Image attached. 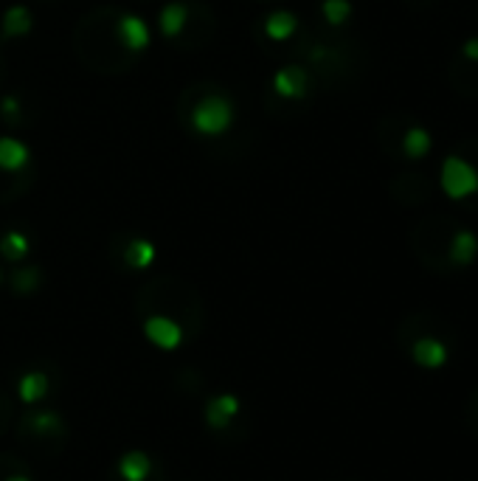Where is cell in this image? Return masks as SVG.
<instances>
[{
	"label": "cell",
	"mask_w": 478,
	"mask_h": 481,
	"mask_svg": "<svg viewBox=\"0 0 478 481\" xmlns=\"http://www.w3.org/2000/svg\"><path fill=\"white\" fill-rule=\"evenodd\" d=\"M136 310L141 318H169L175 321L186 341L200 335L205 321V304L189 282L158 276L147 282L136 296Z\"/></svg>",
	"instance_id": "1"
},
{
	"label": "cell",
	"mask_w": 478,
	"mask_h": 481,
	"mask_svg": "<svg viewBox=\"0 0 478 481\" xmlns=\"http://www.w3.org/2000/svg\"><path fill=\"white\" fill-rule=\"evenodd\" d=\"M445 321L431 313H414L397 326V343L403 352L423 369H439L450 355V343L445 341Z\"/></svg>",
	"instance_id": "2"
},
{
	"label": "cell",
	"mask_w": 478,
	"mask_h": 481,
	"mask_svg": "<svg viewBox=\"0 0 478 481\" xmlns=\"http://www.w3.org/2000/svg\"><path fill=\"white\" fill-rule=\"evenodd\" d=\"M17 436H21L23 445L34 448L37 453H60L68 436V426L60 414L54 411H37L23 417L21 428H17Z\"/></svg>",
	"instance_id": "3"
},
{
	"label": "cell",
	"mask_w": 478,
	"mask_h": 481,
	"mask_svg": "<svg viewBox=\"0 0 478 481\" xmlns=\"http://www.w3.org/2000/svg\"><path fill=\"white\" fill-rule=\"evenodd\" d=\"M234 122V105L225 99V96H205L197 102V107L191 110V124L203 136H222V132L231 127Z\"/></svg>",
	"instance_id": "4"
},
{
	"label": "cell",
	"mask_w": 478,
	"mask_h": 481,
	"mask_svg": "<svg viewBox=\"0 0 478 481\" xmlns=\"http://www.w3.org/2000/svg\"><path fill=\"white\" fill-rule=\"evenodd\" d=\"M110 481H164L155 459L144 451H127L116 465H113Z\"/></svg>",
	"instance_id": "5"
},
{
	"label": "cell",
	"mask_w": 478,
	"mask_h": 481,
	"mask_svg": "<svg viewBox=\"0 0 478 481\" xmlns=\"http://www.w3.org/2000/svg\"><path fill=\"white\" fill-rule=\"evenodd\" d=\"M442 189L448 191V198L458 200V198H467L478 189V175L475 169L462 161V158H448L445 166H442Z\"/></svg>",
	"instance_id": "6"
},
{
	"label": "cell",
	"mask_w": 478,
	"mask_h": 481,
	"mask_svg": "<svg viewBox=\"0 0 478 481\" xmlns=\"http://www.w3.org/2000/svg\"><path fill=\"white\" fill-rule=\"evenodd\" d=\"M144 335L158 346V350H178V346L186 341L183 330L169 318H144Z\"/></svg>",
	"instance_id": "7"
},
{
	"label": "cell",
	"mask_w": 478,
	"mask_h": 481,
	"mask_svg": "<svg viewBox=\"0 0 478 481\" xmlns=\"http://www.w3.org/2000/svg\"><path fill=\"white\" fill-rule=\"evenodd\" d=\"M113 31H116L119 43L127 51H144L149 46V29L136 14H122L116 21V26H113Z\"/></svg>",
	"instance_id": "8"
},
{
	"label": "cell",
	"mask_w": 478,
	"mask_h": 481,
	"mask_svg": "<svg viewBox=\"0 0 478 481\" xmlns=\"http://www.w3.org/2000/svg\"><path fill=\"white\" fill-rule=\"evenodd\" d=\"M237 414H239V400L234 394H217L205 402V422L214 431L228 428V422H231Z\"/></svg>",
	"instance_id": "9"
},
{
	"label": "cell",
	"mask_w": 478,
	"mask_h": 481,
	"mask_svg": "<svg viewBox=\"0 0 478 481\" xmlns=\"http://www.w3.org/2000/svg\"><path fill=\"white\" fill-rule=\"evenodd\" d=\"M273 88L279 96H287V99H301L307 93V71L298 65H287L273 76Z\"/></svg>",
	"instance_id": "10"
},
{
	"label": "cell",
	"mask_w": 478,
	"mask_h": 481,
	"mask_svg": "<svg viewBox=\"0 0 478 481\" xmlns=\"http://www.w3.org/2000/svg\"><path fill=\"white\" fill-rule=\"evenodd\" d=\"M29 158H31V149L23 141L9 139V136L0 139V169H4V172L23 169L29 164Z\"/></svg>",
	"instance_id": "11"
},
{
	"label": "cell",
	"mask_w": 478,
	"mask_h": 481,
	"mask_svg": "<svg viewBox=\"0 0 478 481\" xmlns=\"http://www.w3.org/2000/svg\"><path fill=\"white\" fill-rule=\"evenodd\" d=\"M189 26V6L186 4H169L158 14V29L164 37H178Z\"/></svg>",
	"instance_id": "12"
},
{
	"label": "cell",
	"mask_w": 478,
	"mask_h": 481,
	"mask_svg": "<svg viewBox=\"0 0 478 481\" xmlns=\"http://www.w3.org/2000/svg\"><path fill=\"white\" fill-rule=\"evenodd\" d=\"M152 262H155V245H152L149 240H130L127 248H124V265L132 267V271H144V267H149Z\"/></svg>",
	"instance_id": "13"
},
{
	"label": "cell",
	"mask_w": 478,
	"mask_h": 481,
	"mask_svg": "<svg viewBox=\"0 0 478 481\" xmlns=\"http://www.w3.org/2000/svg\"><path fill=\"white\" fill-rule=\"evenodd\" d=\"M475 254H478V240L470 234V231H458L448 245V259L453 265H470L475 259Z\"/></svg>",
	"instance_id": "14"
},
{
	"label": "cell",
	"mask_w": 478,
	"mask_h": 481,
	"mask_svg": "<svg viewBox=\"0 0 478 481\" xmlns=\"http://www.w3.org/2000/svg\"><path fill=\"white\" fill-rule=\"evenodd\" d=\"M298 21H296V14L290 12H273L271 17H267V23H264V31L271 40H287L293 31H296Z\"/></svg>",
	"instance_id": "15"
},
{
	"label": "cell",
	"mask_w": 478,
	"mask_h": 481,
	"mask_svg": "<svg viewBox=\"0 0 478 481\" xmlns=\"http://www.w3.org/2000/svg\"><path fill=\"white\" fill-rule=\"evenodd\" d=\"M31 31V12L26 6H12L4 14V34L6 37H21Z\"/></svg>",
	"instance_id": "16"
},
{
	"label": "cell",
	"mask_w": 478,
	"mask_h": 481,
	"mask_svg": "<svg viewBox=\"0 0 478 481\" xmlns=\"http://www.w3.org/2000/svg\"><path fill=\"white\" fill-rule=\"evenodd\" d=\"M48 394V375L46 372H29L21 380V397L26 402H37Z\"/></svg>",
	"instance_id": "17"
},
{
	"label": "cell",
	"mask_w": 478,
	"mask_h": 481,
	"mask_svg": "<svg viewBox=\"0 0 478 481\" xmlns=\"http://www.w3.org/2000/svg\"><path fill=\"white\" fill-rule=\"evenodd\" d=\"M0 254H4L6 259H12V262L23 259L29 254L26 234H21V231H9V234H4V240H0Z\"/></svg>",
	"instance_id": "18"
},
{
	"label": "cell",
	"mask_w": 478,
	"mask_h": 481,
	"mask_svg": "<svg viewBox=\"0 0 478 481\" xmlns=\"http://www.w3.org/2000/svg\"><path fill=\"white\" fill-rule=\"evenodd\" d=\"M403 147H406V156H408V158H425L428 149H431V136H428L425 130L414 127V130L406 132Z\"/></svg>",
	"instance_id": "19"
},
{
	"label": "cell",
	"mask_w": 478,
	"mask_h": 481,
	"mask_svg": "<svg viewBox=\"0 0 478 481\" xmlns=\"http://www.w3.org/2000/svg\"><path fill=\"white\" fill-rule=\"evenodd\" d=\"M0 481H31L23 459H17L12 453L0 456Z\"/></svg>",
	"instance_id": "20"
},
{
	"label": "cell",
	"mask_w": 478,
	"mask_h": 481,
	"mask_svg": "<svg viewBox=\"0 0 478 481\" xmlns=\"http://www.w3.org/2000/svg\"><path fill=\"white\" fill-rule=\"evenodd\" d=\"M40 284V267H23L12 276V291L14 293H31Z\"/></svg>",
	"instance_id": "21"
},
{
	"label": "cell",
	"mask_w": 478,
	"mask_h": 481,
	"mask_svg": "<svg viewBox=\"0 0 478 481\" xmlns=\"http://www.w3.org/2000/svg\"><path fill=\"white\" fill-rule=\"evenodd\" d=\"M321 9H323V17H327L332 26H340V23L352 14L349 0H323Z\"/></svg>",
	"instance_id": "22"
},
{
	"label": "cell",
	"mask_w": 478,
	"mask_h": 481,
	"mask_svg": "<svg viewBox=\"0 0 478 481\" xmlns=\"http://www.w3.org/2000/svg\"><path fill=\"white\" fill-rule=\"evenodd\" d=\"M465 54L470 56V60H478V40H470V43H465Z\"/></svg>",
	"instance_id": "23"
},
{
	"label": "cell",
	"mask_w": 478,
	"mask_h": 481,
	"mask_svg": "<svg viewBox=\"0 0 478 481\" xmlns=\"http://www.w3.org/2000/svg\"><path fill=\"white\" fill-rule=\"evenodd\" d=\"M6 414H9V409H6V402L0 400V434H4V428H6Z\"/></svg>",
	"instance_id": "24"
},
{
	"label": "cell",
	"mask_w": 478,
	"mask_h": 481,
	"mask_svg": "<svg viewBox=\"0 0 478 481\" xmlns=\"http://www.w3.org/2000/svg\"><path fill=\"white\" fill-rule=\"evenodd\" d=\"M467 414H475V417H478V394H475V397L470 400V406H467Z\"/></svg>",
	"instance_id": "25"
}]
</instances>
